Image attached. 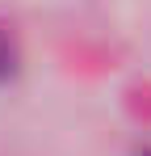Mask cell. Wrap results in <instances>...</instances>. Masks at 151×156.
I'll list each match as a JSON object with an SVG mask.
<instances>
[{"instance_id":"obj_1","label":"cell","mask_w":151,"mask_h":156,"mask_svg":"<svg viewBox=\"0 0 151 156\" xmlns=\"http://www.w3.org/2000/svg\"><path fill=\"white\" fill-rule=\"evenodd\" d=\"M17 72V42H13V34L0 26V80L13 76Z\"/></svg>"},{"instance_id":"obj_2","label":"cell","mask_w":151,"mask_h":156,"mask_svg":"<svg viewBox=\"0 0 151 156\" xmlns=\"http://www.w3.org/2000/svg\"><path fill=\"white\" fill-rule=\"evenodd\" d=\"M147 156H151V152H147Z\"/></svg>"}]
</instances>
